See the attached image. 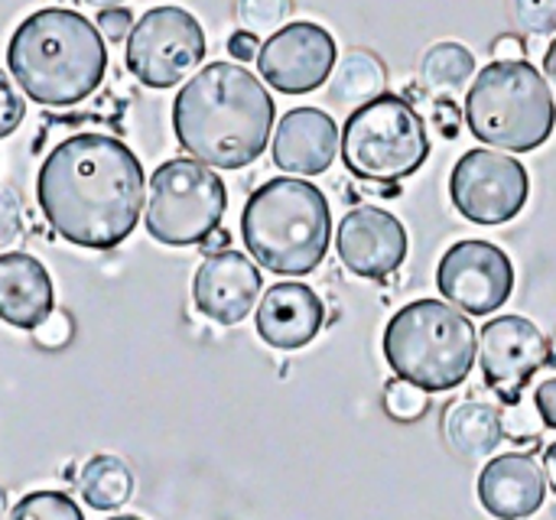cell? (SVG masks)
<instances>
[{
    "label": "cell",
    "instance_id": "cell-35",
    "mask_svg": "<svg viewBox=\"0 0 556 520\" xmlns=\"http://www.w3.org/2000/svg\"><path fill=\"white\" fill-rule=\"evenodd\" d=\"M228 52H231V59H238V62H251V59H257L261 42H257L254 33L238 29V33H231V39H228Z\"/></svg>",
    "mask_w": 556,
    "mask_h": 520
},
{
    "label": "cell",
    "instance_id": "cell-34",
    "mask_svg": "<svg viewBox=\"0 0 556 520\" xmlns=\"http://www.w3.org/2000/svg\"><path fill=\"white\" fill-rule=\"evenodd\" d=\"M433 121L443 130V137H456L459 134V111H456L453 98H437L433 101Z\"/></svg>",
    "mask_w": 556,
    "mask_h": 520
},
{
    "label": "cell",
    "instance_id": "cell-30",
    "mask_svg": "<svg viewBox=\"0 0 556 520\" xmlns=\"http://www.w3.org/2000/svg\"><path fill=\"white\" fill-rule=\"evenodd\" d=\"M23 205L13 189H0V251H10L23 238Z\"/></svg>",
    "mask_w": 556,
    "mask_h": 520
},
{
    "label": "cell",
    "instance_id": "cell-13",
    "mask_svg": "<svg viewBox=\"0 0 556 520\" xmlns=\"http://www.w3.org/2000/svg\"><path fill=\"white\" fill-rule=\"evenodd\" d=\"M479 362L485 384L508 404L521 401L528 381L551 362L547 335L525 316H498L482 326Z\"/></svg>",
    "mask_w": 556,
    "mask_h": 520
},
{
    "label": "cell",
    "instance_id": "cell-4",
    "mask_svg": "<svg viewBox=\"0 0 556 520\" xmlns=\"http://www.w3.org/2000/svg\"><path fill=\"white\" fill-rule=\"evenodd\" d=\"M248 254L270 274L306 277L329 254L332 215L323 189L296 176H277L251 192L241 212Z\"/></svg>",
    "mask_w": 556,
    "mask_h": 520
},
{
    "label": "cell",
    "instance_id": "cell-10",
    "mask_svg": "<svg viewBox=\"0 0 556 520\" xmlns=\"http://www.w3.org/2000/svg\"><path fill=\"white\" fill-rule=\"evenodd\" d=\"M531 176L521 160L502 150H469L450 176L456 212L476 225H505L528 205Z\"/></svg>",
    "mask_w": 556,
    "mask_h": 520
},
{
    "label": "cell",
    "instance_id": "cell-1",
    "mask_svg": "<svg viewBox=\"0 0 556 520\" xmlns=\"http://www.w3.org/2000/svg\"><path fill=\"white\" fill-rule=\"evenodd\" d=\"M147 176L134 150L108 134H75L49 150L36 199L49 228L75 248L114 251L143 208Z\"/></svg>",
    "mask_w": 556,
    "mask_h": 520
},
{
    "label": "cell",
    "instance_id": "cell-32",
    "mask_svg": "<svg viewBox=\"0 0 556 520\" xmlns=\"http://www.w3.org/2000/svg\"><path fill=\"white\" fill-rule=\"evenodd\" d=\"M33 335H36V342H39L42 348H62V345H68V339H72V319H68L65 313H52Z\"/></svg>",
    "mask_w": 556,
    "mask_h": 520
},
{
    "label": "cell",
    "instance_id": "cell-3",
    "mask_svg": "<svg viewBox=\"0 0 556 520\" xmlns=\"http://www.w3.org/2000/svg\"><path fill=\"white\" fill-rule=\"evenodd\" d=\"M7 68L29 101L72 107L98 91L108 72V46L88 16L65 7H46L13 29Z\"/></svg>",
    "mask_w": 556,
    "mask_h": 520
},
{
    "label": "cell",
    "instance_id": "cell-31",
    "mask_svg": "<svg viewBox=\"0 0 556 520\" xmlns=\"http://www.w3.org/2000/svg\"><path fill=\"white\" fill-rule=\"evenodd\" d=\"M98 29L104 39L111 42H124L134 29V13L127 7H111V10H98Z\"/></svg>",
    "mask_w": 556,
    "mask_h": 520
},
{
    "label": "cell",
    "instance_id": "cell-36",
    "mask_svg": "<svg viewBox=\"0 0 556 520\" xmlns=\"http://www.w3.org/2000/svg\"><path fill=\"white\" fill-rule=\"evenodd\" d=\"M492 52H495V62H521L528 49L518 36H498Z\"/></svg>",
    "mask_w": 556,
    "mask_h": 520
},
{
    "label": "cell",
    "instance_id": "cell-41",
    "mask_svg": "<svg viewBox=\"0 0 556 520\" xmlns=\"http://www.w3.org/2000/svg\"><path fill=\"white\" fill-rule=\"evenodd\" d=\"M7 518V492L0 489V520Z\"/></svg>",
    "mask_w": 556,
    "mask_h": 520
},
{
    "label": "cell",
    "instance_id": "cell-42",
    "mask_svg": "<svg viewBox=\"0 0 556 520\" xmlns=\"http://www.w3.org/2000/svg\"><path fill=\"white\" fill-rule=\"evenodd\" d=\"M111 520H143V518H130V515H127V518H111Z\"/></svg>",
    "mask_w": 556,
    "mask_h": 520
},
{
    "label": "cell",
    "instance_id": "cell-40",
    "mask_svg": "<svg viewBox=\"0 0 556 520\" xmlns=\"http://www.w3.org/2000/svg\"><path fill=\"white\" fill-rule=\"evenodd\" d=\"M81 3H88L94 10H111V7H121L124 0H81Z\"/></svg>",
    "mask_w": 556,
    "mask_h": 520
},
{
    "label": "cell",
    "instance_id": "cell-11",
    "mask_svg": "<svg viewBox=\"0 0 556 520\" xmlns=\"http://www.w3.org/2000/svg\"><path fill=\"white\" fill-rule=\"evenodd\" d=\"M437 287L456 309L492 316L515 290V267L508 254L489 241H459L443 254Z\"/></svg>",
    "mask_w": 556,
    "mask_h": 520
},
{
    "label": "cell",
    "instance_id": "cell-28",
    "mask_svg": "<svg viewBox=\"0 0 556 520\" xmlns=\"http://www.w3.org/2000/svg\"><path fill=\"white\" fill-rule=\"evenodd\" d=\"M515 13L528 33H556V0H515Z\"/></svg>",
    "mask_w": 556,
    "mask_h": 520
},
{
    "label": "cell",
    "instance_id": "cell-26",
    "mask_svg": "<svg viewBox=\"0 0 556 520\" xmlns=\"http://www.w3.org/2000/svg\"><path fill=\"white\" fill-rule=\"evenodd\" d=\"M384 410L397 423H417L430 410V401H427V391L424 388L397 378V381H391L384 388Z\"/></svg>",
    "mask_w": 556,
    "mask_h": 520
},
{
    "label": "cell",
    "instance_id": "cell-8",
    "mask_svg": "<svg viewBox=\"0 0 556 520\" xmlns=\"http://www.w3.org/2000/svg\"><path fill=\"white\" fill-rule=\"evenodd\" d=\"M228 189L199 160H166L153 169L147 195V231L166 248L202 244L225 218Z\"/></svg>",
    "mask_w": 556,
    "mask_h": 520
},
{
    "label": "cell",
    "instance_id": "cell-20",
    "mask_svg": "<svg viewBox=\"0 0 556 520\" xmlns=\"http://www.w3.org/2000/svg\"><path fill=\"white\" fill-rule=\"evenodd\" d=\"M443 433L463 459H485L505 440L502 410L485 401H459L446 410Z\"/></svg>",
    "mask_w": 556,
    "mask_h": 520
},
{
    "label": "cell",
    "instance_id": "cell-12",
    "mask_svg": "<svg viewBox=\"0 0 556 520\" xmlns=\"http://www.w3.org/2000/svg\"><path fill=\"white\" fill-rule=\"evenodd\" d=\"M261 78L283 94L316 91L336 68V39L309 20L287 23L257 52Z\"/></svg>",
    "mask_w": 556,
    "mask_h": 520
},
{
    "label": "cell",
    "instance_id": "cell-37",
    "mask_svg": "<svg viewBox=\"0 0 556 520\" xmlns=\"http://www.w3.org/2000/svg\"><path fill=\"white\" fill-rule=\"evenodd\" d=\"M228 244H231V234H228L225 228H215V231H212V234H208V238H205V241L199 244V248H202V251H205V254L212 257V254H222V251H231Z\"/></svg>",
    "mask_w": 556,
    "mask_h": 520
},
{
    "label": "cell",
    "instance_id": "cell-7",
    "mask_svg": "<svg viewBox=\"0 0 556 520\" xmlns=\"http://www.w3.org/2000/svg\"><path fill=\"white\" fill-rule=\"evenodd\" d=\"M339 147L345 169L375 186H397L430 156L427 124L401 94H381L352 111Z\"/></svg>",
    "mask_w": 556,
    "mask_h": 520
},
{
    "label": "cell",
    "instance_id": "cell-9",
    "mask_svg": "<svg viewBox=\"0 0 556 520\" xmlns=\"http://www.w3.org/2000/svg\"><path fill=\"white\" fill-rule=\"evenodd\" d=\"M205 59V29L182 7H153L147 10L124 49L127 72L147 88L179 85Z\"/></svg>",
    "mask_w": 556,
    "mask_h": 520
},
{
    "label": "cell",
    "instance_id": "cell-15",
    "mask_svg": "<svg viewBox=\"0 0 556 520\" xmlns=\"http://www.w3.org/2000/svg\"><path fill=\"white\" fill-rule=\"evenodd\" d=\"M257 296H261V270L241 251L212 254L195 270L192 280L195 309L218 326H238L241 319H248Z\"/></svg>",
    "mask_w": 556,
    "mask_h": 520
},
{
    "label": "cell",
    "instance_id": "cell-14",
    "mask_svg": "<svg viewBox=\"0 0 556 520\" xmlns=\"http://www.w3.org/2000/svg\"><path fill=\"white\" fill-rule=\"evenodd\" d=\"M336 251L349 274L362 280H381L404 264L407 231L391 212L362 205L342 218L336 231Z\"/></svg>",
    "mask_w": 556,
    "mask_h": 520
},
{
    "label": "cell",
    "instance_id": "cell-39",
    "mask_svg": "<svg viewBox=\"0 0 556 520\" xmlns=\"http://www.w3.org/2000/svg\"><path fill=\"white\" fill-rule=\"evenodd\" d=\"M544 72H547V81L554 88V101H556V39L551 42V49L544 52Z\"/></svg>",
    "mask_w": 556,
    "mask_h": 520
},
{
    "label": "cell",
    "instance_id": "cell-23",
    "mask_svg": "<svg viewBox=\"0 0 556 520\" xmlns=\"http://www.w3.org/2000/svg\"><path fill=\"white\" fill-rule=\"evenodd\" d=\"M472 75H476V55L463 42H437L433 49H427L420 62V81L440 98L463 91Z\"/></svg>",
    "mask_w": 556,
    "mask_h": 520
},
{
    "label": "cell",
    "instance_id": "cell-21",
    "mask_svg": "<svg viewBox=\"0 0 556 520\" xmlns=\"http://www.w3.org/2000/svg\"><path fill=\"white\" fill-rule=\"evenodd\" d=\"M388 88V72H384V62L375 55V52H365V49H352L342 55V62L336 65V75H332V85H329V94L339 107H362L375 98H381Z\"/></svg>",
    "mask_w": 556,
    "mask_h": 520
},
{
    "label": "cell",
    "instance_id": "cell-24",
    "mask_svg": "<svg viewBox=\"0 0 556 520\" xmlns=\"http://www.w3.org/2000/svg\"><path fill=\"white\" fill-rule=\"evenodd\" d=\"M7 520H85V515L62 492H33L10 511Z\"/></svg>",
    "mask_w": 556,
    "mask_h": 520
},
{
    "label": "cell",
    "instance_id": "cell-33",
    "mask_svg": "<svg viewBox=\"0 0 556 520\" xmlns=\"http://www.w3.org/2000/svg\"><path fill=\"white\" fill-rule=\"evenodd\" d=\"M534 407H538L544 427L556 430V378L538 384V391H534Z\"/></svg>",
    "mask_w": 556,
    "mask_h": 520
},
{
    "label": "cell",
    "instance_id": "cell-22",
    "mask_svg": "<svg viewBox=\"0 0 556 520\" xmlns=\"http://www.w3.org/2000/svg\"><path fill=\"white\" fill-rule=\"evenodd\" d=\"M81 498L94 511H117L134 495V472L117 456H94L78 479Z\"/></svg>",
    "mask_w": 556,
    "mask_h": 520
},
{
    "label": "cell",
    "instance_id": "cell-17",
    "mask_svg": "<svg viewBox=\"0 0 556 520\" xmlns=\"http://www.w3.org/2000/svg\"><path fill=\"white\" fill-rule=\"evenodd\" d=\"M274 163L293 176H319L339 153V127L319 107H293L274 134Z\"/></svg>",
    "mask_w": 556,
    "mask_h": 520
},
{
    "label": "cell",
    "instance_id": "cell-18",
    "mask_svg": "<svg viewBox=\"0 0 556 520\" xmlns=\"http://www.w3.org/2000/svg\"><path fill=\"white\" fill-rule=\"evenodd\" d=\"M547 495L544 472L528 453H505L479 475V502L495 520H528Z\"/></svg>",
    "mask_w": 556,
    "mask_h": 520
},
{
    "label": "cell",
    "instance_id": "cell-16",
    "mask_svg": "<svg viewBox=\"0 0 556 520\" xmlns=\"http://www.w3.org/2000/svg\"><path fill=\"white\" fill-rule=\"evenodd\" d=\"M326 326V306L306 283H277L257 303V335L280 352L309 345Z\"/></svg>",
    "mask_w": 556,
    "mask_h": 520
},
{
    "label": "cell",
    "instance_id": "cell-38",
    "mask_svg": "<svg viewBox=\"0 0 556 520\" xmlns=\"http://www.w3.org/2000/svg\"><path fill=\"white\" fill-rule=\"evenodd\" d=\"M544 479H547L551 492L556 495V443H551V446L544 449Z\"/></svg>",
    "mask_w": 556,
    "mask_h": 520
},
{
    "label": "cell",
    "instance_id": "cell-5",
    "mask_svg": "<svg viewBox=\"0 0 556 520\" xmlns=\"http://www.w3.org/2000/svg\"><path fill=\"white\" fill-rule=\"evenodd\" d=\"M476 326L450 303L414 300L384 329V358L401 381L427 394L459 388L476 365Z\"/></svg>",
    "mask_w": 556,
    "mask_h": 520
},
{
    "label": "cell",
    "instance_id": "cell-6",
    "mask_svg": "<svg viewBox=\"0 0 556 520\" xmlns=\"http://www.w3.org/2000/svg\"><path fill=\"white\" fill-rule=\"evenodd\" d=\"M466 121L482 143L502 153H531L554 134V91L528 59L492 62L466 91Z\"/></svg>",
    "mask_w": 556,
    "mask_h": 520
},
{
    "label": "cell",
    "instance_id": "cell-2",
    "mask_svg": "<svg viewBox=\"0 0 556 520\" xmlns=\"http://www.w3.org/2000/svg\"><path fill=\"white\" fill-rule=\"evenodd\" d=\"M277 107L270 91L235 62H212L195 72L173 101L179 147L215 169H244L270 140Z\"/></svg>",
    "mask_w": 556,
    "mask_h": 520
},
{
    "label": "cell",
    "instance_id": "cell-27",
    "mask_svg": "<svg viewBox=\"0 0 556 520\" xmlns=\"http://www.w3.org/2000/svg\"><path fill=\"white\" fill-rule=\"evenodd\" d=\"M502 430H505V436H508V440L531 443V440H538V436H541L544 420H541V414H538V407H534V404L515 401V404H508V407H505V414H502Z\"/></svg>",
    "mask_w": 556,
    "mask_h": 520
},
{
    "label": "cell",
    "instance_id": "cell-29",
    "mask_svg": "<svg viewBox=\"0 0 556 520\" xmlns=\"http://www.w3.org/2000/svg\"><path fill=\"white\" fill-rule=\"evenodd\" d=\"M26 117V104H23V94L20 88L13 85V78L0 68V140L10 137Z\"/></svg>",
    "mask_w": 556,
    "mask_h": 520
},
{
    "label": "cell",
    "instance_id": "cell-25",
    "mask_svg": "<svg viewBox=\"0 0 556 520\" xmlns=\"http://www.w3.org/2000/svg\"><path fill=\"white\" fill-rule=\"evenodd\" d=\"M293 13V0H238V20L248 33H277L287 26Z\"/></svg>",
    "mask_w": 556,
    "mask_h": 520
},
{
    "label": "cell",
    "instance_id": "cell-19",
    "mask_svg": "<svg viewBox=\"0 0 556 520\" xmlns=\"http://www.w3.org/2000/svg\"><path fill=\"white\" fill-rule=\"evenodd\" d=\"M55 313V290L46 264L26 251L0 254V322L36 332Z\"/></svg>",
    "mask_w": 556,
    "mask_h": 520
}]
</instances>
